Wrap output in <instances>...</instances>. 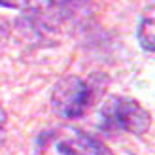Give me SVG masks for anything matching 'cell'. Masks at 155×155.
Returning a JSON list of instances; mask_svg holds the SVG:
<instances>
[{"label": "cell", "mask_w": 155, "mask_h": 155, "mask_svg": "<svg viewBox=\"0 0 155 155\" xmlns=\"http://www.w3.org/2000/svg\"><path fill=\"white\" fill-rule=\"evenodd\" d=\"M151 125V114L134 98L112 95L104 100L98 114V129L108 136L121 133L144 134Z\"/></svg>", "instance_id": "6da1fadb"}, {"label": "cell", "mask_w": 155, "mask_h": 155, "mask_svg": "<svg viewBox=\"0 0 155 155\" xmlns=\"http://www.w3.org/2000/svg\"><path fill=\"white\" fill-rule=\"evenodd\" d=\"M93 93L87 81L78 76H66L55 83L51 93V106L64 119H78L91 106Z\"/></svg>", "instance_id": "7a4b0ae2"}, {"label": "cell", "mask_w": 155, "mask_h": 155, "mask_svg": "<svg viewBox=\"0 0 155 155\" xmlns=\"http://www.w3.org/2000/svg\"><path fill=\"white\" fill-rule=\"evenodd\" d=\"M57 151L61 155H114L104 142L83 130H70L57 140Z\"/></svg>", "instance_id": "3957f363"}, {"label": "cell", "mask_w": 155, "mask_h": 155, "mask_svg": "<svg viewBox=\"0 0 155 155\" xmlns=\"http://www.w3.org/2000/svg\"><path fill=\"white\" fill-rule=\"evenodd\" d=\"M138 42H140L142 49L148 51V53H153L155 45H153V15H146V17L140 21V27H138Z\"/></svg>", "instance_id": "277c9868"}, {"label": "cell", "mask_w": 155, "mask_h": 155, "mask_svg": "<svg viewBox=\"0 0 155 155\" xmlns=\"http://www.w3.org/2000/svg\"><path fill=\"white\" fill-rule=\"evenodd\" d=\"M80 0H34L30 10L32 12H53V10H64Z\"/></svg>", "instance_id": "5b68a950"}, {"label": "cell", "mask_w": 155, "mask_h": 155, "mask_svg": "<svg viewBox=\"0 0 155 155\" xmlns=\"http://www.w3.org/2000/svg\"><path fill=\"white\" fill-rule=\"evenodd\" d=\"M34 0H0V6L4 8H17V10H30Z\"/></svg>", "instance_id": "8992f818"}, {"label": "cell", "mask_w": 155, "mask_h": 155, "mask_svg": "<svg viewBox=\"0 0 155 155\" xmlns=\"http://www.w3.org/2000/svg\"><path fill=\"white\" fill-rule=\"evenodd\" d=\"M6 123H8V114L2 106H0V144L4 140V130H6Z\"/></svg>", "instance_id": "52a82bcc"}]
</instances>
